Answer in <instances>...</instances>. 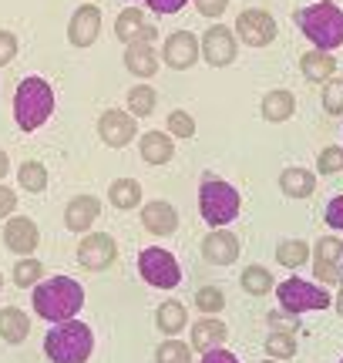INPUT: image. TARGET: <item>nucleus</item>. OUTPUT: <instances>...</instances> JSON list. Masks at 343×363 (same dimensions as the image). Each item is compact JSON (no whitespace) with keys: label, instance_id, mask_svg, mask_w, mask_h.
Listing matches in <instances>:
<instances>
[{"label":"nucleus","instance_id":"1","mask_svg":"<svg viewBox=\"0 0 343 363\" xmlns=\"http://www.w3.org/2000/svg\"><path fill=\"white\" fill-rule=\"evenodd\" d=\"M30 306L40 320L47 323H64L74 320L84 310V286L71 276H51V279H40L30 289Z\"/></svg>","mask_w":343,"mask_h":363},{"label":"nucleus","instance_id":"2","mask_svg":"<svg viewBox=\"0 0 343 363\" xmlns=\"http://www.w3.org/2000/svg\"><path fill=\"white\" fill-rule=\"evenodd\" d=\"M54 115V88L44 78L30 74L13 91V121L21 131H38Z\"/></svg>","mask_w":343,"mask_h":363},{"label":"nucleus","instance_id":"3","mask_svg":"<svg viewBox=\"0 0 343 363\" xmlns=\"http://www.w3.org/2000/svg\"><path fill=\"white\" fill-rule=\"evenodd\" d=\"M94 350V333L81 320L54 323L51 333L44 337V353L51 363H88Z\"/></svg>","mask_w":343,"mask_h":363},{"label":"nucleus","instance_id":"4","mask_svg":"<svg viewBox=\"0 0 343 363\" xmlns=\"http://www.w3.org/2000/svg\"><path fill=\"white\" fill-rule=\"evenodd\" d=\"M296 24L320 51L343 48V11L333 0H317L303 11H296Z\"/></svg>","mask_w":343,"mask_h":363},{"label":"nucleus","instance_id":"5","mask_svg":"<svg viewBox=\"0 0 343 363\" xmlns=\"http://www.w3.org/2000/svg\"><path fill=\"white\" fill-rule=\"evenodd\" d=\"M239 206H242V199H239L236 185L223 179H206L198 185V212L212 229H225L239 216Z\"/></svg>","mask_w":343,"mask_h":363},{"label":"nucleus","instance_id":"6","mask_svg":"<svg viewBox=\"0 0 343 363\" xmlns=\"http://www.w3.org/2000/svg\"><path fill=\"white\" fill-rule=\"evenodd\" d=\"M276 293H279V310L293 313V316H300V313H320V310H330L333 306L330 289H323V286H317V283H306L300 276L283 279Z\"/></svg>","mask_w":343,"mask_h":363},{"label":"nucleus","instance_id":"7","mask_svg":"<svg viewBox=\"0 0 343 363\" xmlns=\"http://www.w3.org/2000/svg\"><path fill=\"white\" fill-rule=\"evenodd\" d=\"M138 272H142V279H145L148 286H155V289H175V286L182 283V266H179V259L162 246H148L138 252Z\"/></svg>","mask_w":343,"mask_h":363},{"label":"nucleus","instance_id":"8","mask_svg":"<svg viewBox=\"0 0 343 363\" xmlns=\"http://www.w3.org/2000/svg\"><path fill=\"white\" fill-rule=\"evenodd\" d=\"M236 38L249 48H269L276 40V17L269 11H259V7H249L236 17Z\"/></svg>","mask_w":343,"mask_h":363},{"label":"nucleus","instance_id":"9","mask_svg":"<svg viewBox=\"0 0 343 363\" xmlns=\"http://www.w3.org/2000/svg\"><path fill=\"white\" fill-rule=\"evenodd\" d=\"M239 54V38L236 30H229L225 24H212L206 34H202V57L206 65L212 67H229Z\"/></svg>","mask_w":343,"mask_h":363},{"label":"nucleus","instance_id":"10","mask_svg":"<svg viewBox=\"0 0 343 363\" xmlns=\"http://www.w3.org/2000/svg\"><path fill=\"white\" fill-rule=\"evenodd\" d=\"M115 259H118V242H115L111 235L108 233H84V239H81V246H78L81 269L101 272Z\"/></svg>","mask_w":343,"mask_h":363},{"label":"nucleus","instance_id":"11","mask_svg":"<svg viewBox=\"0 0 343 363\" xmlns=\"http://www.w3.org/2000/svg\"><path fill=\"white\" fill-rule=\"evenodd\" d=\"M98 135L108 148H125V145L135 142L138 135V121H135L132 111H121V108H108L98 118Z\"/></svg>","mask_w":343,"mask_h":363},{"label":"nucleus","instance_id":"12","mask_svg":"<svg viewBox=\"0 0 343 363\" xmlns=\"http://www.w3.org/2000/svg\"><path fill=\"white\" fill-rule=\"evenodd\" d=\"M313 272L320 283H340L343 279V242L333 235H323L313 246Z\"/></svg>","mask_w":343,"mask_h":363},{"label":"nucleus","instance_id":"13","mask_svg":"<svg viewBox=\"0 0 343 363\" xmlns=\"http://www.w3.org/2000/svg\"><path fill=\"white\" fill-rule=\"evenodd\" d=\"M198 51H202V44L192 30H175L165 38V48H162V57H165V65L172 71H189V67L198 61Z\"/></svg>","mask_w":343,"mask_h":363},{"label":"nucleus","instance_id":"14","mask_svg":"<svg viewBox=\"0 0 343 363\" xmlns=\"http://www.w3.org/2000/svg\"><path fill=\"white\" fill-rule=\"evenodd\" d=\"M101 34V11L94 4H81L78 11L71 13V24H67V40L74 48H91Z\"/></svg>","mask_w":343,"mask_h":363},{"label":"nucleus","instance_id":"15","mask_svg":"<svg viewBox=\"0 0 343 363\" xmlns=\"http://www.w3.org/2000/svg\"><path fill=\"white\" fill-rule=\"evenodd\" d=\"M40 242V229L34 225V219L27 216H11L7 225H4V246L17 252V256H30Z\"/></svg>","mask_w":343,"mask_h":363},{"label":"nucleus","instance_id":"16","mask_svg":"<svg viewBox=\"0 0 343 363\" xmlns=\"http://www.w3.org/2000/svg\"><path fill=\"white\" fill-rule=\"evenodd\" d=\"M202 256L209 266H232L239 259V235L229 229H212L202 239Z\"/></svg>","mask_w":343,"mask_h":363},{"label":"nucleus","instance_id":"17","mask_svg":"<svg viewBox=\"0 0 343 363\" xmlns=\"http://www.w3.org/2000/svg\"><path fill=\"white\" fill-rule=\"evenodd\" d=\"M98 216H101V199L94 195H74L64 206V225L71 233H91Z\"/></svg>","mask_w":343,"mask_h":363},{"label":"nucleus","instance_id":"18","mask_svg":"<svg viewBox=\"0 0 343 363\" xmlns=\"http://www.w3.org/2000/svg\"><path fill=\"white\" fill-rule=\"evenodd\" d=\"M142 225H145V233L165 239V235H172L179 229V212H175L172 202H162V199L145 202V206H142Z\"/></svg>","mask_w":343,"mask_h":363},{"label":"nucleus","instance_id":"19","mask_svg":"<svg viewBox=\"0 0 343 363\" xmlns=\"http://www.w3.org/2000/svg\"><path fill=\"white\" fill-rule=\"evenodd\" d=\"M125 67L132 71L135 78H142V81H148V78H155L159 74V54H155V48L148 44V40H132L128 44V51H125Z\"/></svg>","mask_w":343,"mask_h":363},{"label":"nucleus","instance_id":"20","mask_svg":"<svg viewBox=\"0 0 343 363\" xmlns=\"http://www.w3.org/2000/svg\"><path fill=\"white\" fill-rule=\"evenodd\" d=\"M225 340H229V330H225L223 320H215V316H206V320H198L192 326V350L198 353H209V350H219L225 347Z\"/></svg>","mask_w":343,"mask_h":363},{"label":"nucleus","instance_id":"21","mask_svg":"<svg viewBox=\"0 0 343 363\" xmlns=\"http://www.w3.org/2000/svg\"><path fill=\"white\" fill-rule=\"evenodd\" d=\"M138 155L145 165H169L175 158V145H172L169 131H145L142 145H138Z\"/></svg>","mask_w":343,"mask_h":363},{"label":"nucleus","instance_id":"22","mask_svg":"<svg viewBox=\"0 0 343 363\" xmlns=\"http://www.w3.org/2000/svg\"><path fill=\"white\" fill-rule=\"evenodd\" d=\"M259 111H263V118L269 125H283V121H290L293 111H296V98H293V91H286V88H273L263 94Z\"/></svg>","mask_w":343,"mask_h":363},{"label":"nucleus","instance_id":"23","mask_svg":"<svg viewBox=\"0 0 343 363\" xmlns=\"http://www.w3.org/2000/svg\"><path fill=\"white\" fill-rule=\"evenodd\" d=\"M279 192L290 195V199H310V195L317 192V172L300 169V165L283 169V175H279Z\"/></svg>","mask_w":343,"mask_h":363},{"label":"nucleus","instance_id":"24","mask_svg":"<svg viewBox=\"0 0 343 363\" xmlns=\"http://www.w3.org/2000/svg\"><path fill=\"white\" fill-rule=\"evenodd\" d=\"M300 71H303L306 81H313V84H327V81L337 74V61H333L330 51L313 48V51H306L303 57H300Z\"/></svg>","mask_w":343,"mask_h":363},{"label":"nucleus","instance_id":"25","mask_svg":"<svg viewBox=\"0 0 343 363\" xmlns=\"http://www.w3.org/2000/svg\"><path fill=\"white\" fill-rule=\"evenodd\" d=\"M27 333H30V316L24 310H17V306H4L0 310V340L4 343H24Z\"/></svg>","mask_w":343,"mask_h":363},{"label":"nucleus","instance_id":"26","mask_svg":"<svg viewBox=\"0 0 343 363\" xmlns=\"http://www.w3.org/2000/svg\"><path fill=\"white\" fill-rule=\"evenodd\" d=\"M155 326H159V333H182L185 326H189V310H185V303L179 299H165L159 310H155Z\"/></svg>","mask_w":343,"mask_h":363},{"label":"nucleus","instance_id":"27","mask_svg":"<svg viewBox=\"0 0 343 363\" xmlns=\"http://www.w3.org/2000/svg\"><path fill=\"white\" fill-rule=\"evenodd\" d=\"M108 202L121 212H132V208L142 206V185L135 179H115L108 189Z\"/></svg>","mask_w":343,"mask_h":363},{"label":"nucleus","instance_id":"28","mask_svg":"<svg viewBox=\"0 0 343 363\" xmlns=\"http://www.w3.org/2000/svg\"><path fill=\"white\" fill-rule=\"evenodd\" d=\"M239 286L249 293V296H269L273 289H276V279H273V272L266 269V266H246L242 276H239Z\"/></svg>","mask_w":343,"mask_h":363},{"label":"nucleus","instance_id":"29","mask_svg":"<svg viewBox=\"0 0 343 363\" xmlns=\"http://www.w3.org/2000/svg\"><path fill=\"white\" fill-rule=\"evenodd\" d=\"M142 30H145V11H138V7H128V11L118 13V21H115V38L121 44H132V40L142 38Z\"/></svg>","mask_w":343,"mask_h":363},{"label":"nucleus","instance_id":"30","mask_svg":"<svg viewBox=\"0 0 343 363\" xmlns=\"http://www.w3.org/2000/svg\"><path fill=\"white\" fill-rule=\"evenodd\" d=\"M276 259L286 269H300V266H306V259H313V249L303 239H283L276 246Z\"/></svg>","mask_w":343,"mask_h":363},{"label":"nucleus","instance_id":"31","mask_svg":"<svg viewBox=\"0 0 343 363\" xmlns=\"http://www.w3.org/2000/svg\"><path fill=\"white\" fill-rule=\"evenodd\" d=\"M155 104H159V91L152 88L148 81L128 88V111H132L135 118H148L152 111H155Z\"/></svg>","mask_w":343,"mask_h":363},{"label":"nucleus","instance_id":"32","mask_svg":"<svg viewBox=\"0 0 343 363\" xmlns=\"http://www.w3.org/2000/svg\"><path fill=\"white\" fill-rule=\"evenodd\" d=\"M11 279L17 289H34V286L44 279V262L30 259V256H21V262H17L11 272Z\"/></svg>","mask_w":343,"mask_h":363},{"label":"nucleus","instance_id":"33","mask_svg":"<svg viewBox=\"0 0 343 363\" xmlns=\"http://www.w3.org/2000/svg\"><path fill=\"white\" fill-rule=\"evenodd\" d=\"M266 357H273V360H293L296 357V337H293L290 330H273L269 337H266Z\"/></svg>","mask_w":343,"mask_h":363},{"label":"nucleus","instance_id":"34","mask_svg":"<svg viewBox=\"0 0 343 363\" xmlns=\"http://www.w3.org/2000/svg\"><path fill=\"white\" fill-rule=\"evenodd\" d=\"M155 363H192V347L182 340H162L159 350H155Z\"/></svg>","mask_w":343,"mask_h":363},{"label":"nucleus","instance_id":"35","mask_svg":"<svg viewBox=\"0 0 343 363\" xmlns=\"http://www.w3.org/2000/svg\"><path fill=\"white\" fill-rule=\"evenodd\" d=\"M17 182H21V189H27V192H44L47 189V169L40 162H24L17 169Z\"/></svg>","mask_w":343,"mask_h":363},{"label":"nucleus","instance_id":"36","mask_svg":"<svg viewBox=\"0 0 343 363\" xmlns=\"http://www.w3.org/2000/svg\"><path fill=\"white\" fill-rule=\"evenodd\" d=\"M196 306H198V313L215 316V313L225 310V293L219 289V286H198L196 289Z\"/></svg>","mask_w":343,"mask_h":363},{"label":"nucleus","instance_id":"37","mask_svg":"<svg viewBox=\"0 0 343 363\" xmlns=\"http://www.w3.org/2000/svg\"><path fill=\"white\" fill-rule=\"evenodd\" d=\"M165 125H169V135H172V138H192V135H196V118L189 115V111H182V108L169 111Z\"/></svg>","mask_w":343,"mask_h":363},{"label":"nucleus","instance_id":"38","mask_svg":"<svg viewBox=\"0 0 343 363\" xmlns=\"http://www.w3.org/2000/svg\"><path fill=\"white\" fill-rule=\"evenodd\" d=\"M317 172L320 175H337L343 172V148L340 145H330V148H323L317 155Z\"/></svg>","mask_w":343,"mask_h":363},{"label":"nucleus","instance_id":"39","mask_svg":"<svg viewBox=\"0 0 343 363\" xmlns=\"http://www.w3.org/2000/svg\"><path fill=\"white\" fill-rule=\"evenodd\" d=\"M323 111L327 115H343V81L333 78V84H327V91H323Z\"/></svg>","mask_w":343,"mask_h":363},{"label":"nucleus","instance_id":"40","mask_svg":"<svg viewBox=\"0 0 343 363\" xmlns=\"http://www.w3.org/2000/svg\"><path fill=\"white\" fill-rule=\"evenodd\" d=\"M17 57V34L13 30H0V67L11 65Z\"/></svg>","mask_w":343,"mask_h":363},{"label":"nucleus","instance_id":"41","mask_svg":"<svg viewBox=\"0 0 343 363\" xmlns=\"http://www.w3.org/2000/svg\"><path fill=\"white\" fill-rule=\"evenodd\" d=\"M323 219H327V225H333V229H343V195H333L330 202H327Z\"/></svg>","mask_w":343,"mask_h":363},{"label":"nucleus","instance_id":"42","mask_svg":"<svg viewBox=\"0 0 343 363\" xmlns=\"http://www.w3.org/2000/svg\"><path fill=\"white\" fill-rule=\"evenodd\" d=\"M196 4V11L202 13V17H219V13H225V7H229V0H192Z\"/></svg>","mask_w":343,"mask_h":363},{"label":"nucleus","instance_id":"43","mask_svg":"<svg viewBox=\"0 0 343 363\" xmlns=\"http://www.w3.org/2000/svg\"><path fill=\"white\" fill-rule=\"evenodd\" d=\"M13 208H17V195H13L7 185H0V222L11 219Z\"/></svg>","mask_w":343,"mask_h":363},{"label":"nucleus","instance_id":"44","mask_svg":"<svg viewBox=\"0 0 343 363\" xmlns=\"http://www.w3.org/2000/svg\"><path fill=\"white\" fill-rule=\"evenodd\" d=\"M145 4L155 13H179L185 4H189V0H145Z\"/></svg>","mask_w":343,"mask_h":363},{"label":"nucleus","instance_id":"45","mask_svg":"<svg viewBox=\"0 0 343 363\" xmlns=\"http://www.w3.org/2000/svg\"><path fill=\"white\" fill-rule=\"evenodd\" d=\"M198 363H239L236 353H229L225 347H219V350H209V353H202V360Z\"/></svg>","mask_w":343,"mask_h":363},{"label":"nucleus","instance_id":"46","mask_svg":"<svg viewBox=\"0 0 343 363\" xmlns=\"http://www.w3.org/2000/svg\"><path fill=\"white\" fill-rule=\"evenodd\" d=\"M11 175V158H7V152L0 148V179H7Z\"/></svg>","mask_w":343,"mask_h":363},{"label":"nucleus","instance_id":"47","mask_svg":"<svg viewBox=\"0 0 343 363\" xmlns=\"http://www.w3.org/2000/svg\"><path fill=\"white\" fill-rule=\"evenodd\" d=\"M155 38H159V30H155L152 24H145V30H142V38H138V40H148V44H152Z\"/></svg>","mask_w":343,"mask_h":363},{"label":"nucleus","instance_id":"48","mask_svg":"<svg viewBox=\"0 0 343 363\" xmlns=\"http://www.w3.org/2000/svg\"><path fill=\"white\" fill-rule=\"evenodd\" d=\"M333 306H337V313L343 316V279H340V293H337V303H333Z\"/></svg>","mask_w":343,"mask_h":363},{"label":"nucleus","instance_id":"49","mask_svg":"<svg viewBox=\"0 0 343 363\" xmlns=\"http://www.w3.org/2000/svg\"><path fill=\"white\" fill-rule=\"evenodd\" d=\"M263 363H283V360H273V357H269V360H263Z\"/></svg>","mask_w":343,"mask_h":363},{"label":"nucleus","instance_id":"50","mask_svg":"<svg viewBox=\"0 0 343 363\" xmlns=\"http://www.w3.org/2000/svg\"><path fill=\"white\" fill-rule=\"evenodd\" d=\"M0 289H4V272H0Z\"/></svg>","mask_w":343,"mask_h":363},{"label":"nucleus","instance_id":"51","mask_svg":"<svg viewBox=\"0 0 343 363\" xmlns=\"http://www.w3.org/2000/svg\"><path fill=\"white\" fill-rule=\"evenodd\" d=\"M340 363H343V360H340Z\"/></svg>","mask_w":343,"mask_h":363}]
</instances>
